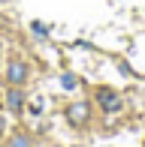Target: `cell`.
Listing matches in <instances>:
<instances>
[{
	"label": "cell",
	"instance_id": "cell-1",
	"mask_svg": "<svg viewBox=\"0 0 145 147\" xmlns=\"http://www.w3.org/2000/svg\"><path fill=\"white\" fill-rule=\"evenodd\" d=\"M97 102H100V105H103V111H109V114L121 111V96H118L115 90H109V87L97 90Z\"/></svg>",
	"mask_w": 145,
	"mask_h": 147
},
{
	"label": "cell",
	"instance_id": "cell-8",
	"mask_svg": "<svg viewBox=\"0 0 145 147\" xmlns=\"http://www.w3.org/2000/svg\"><path fill=\"white\" fill-rule=\"evenodd\" d=\"M55 147H57V144H55Z\"/></svg>",
	"mask_w": 145,
	"mask_h": 147
},
{
	"label": "cell",
	"instance_id": "cell-3",
	"mask_svg": "<svg viewBox=\"0 0 145 147\" xmlns=\"http://www.w3.org/2000/svg\"><path fill=\"white\" fill-rule=\"evenodd\" d=\"M67 117H70L72 126H85L88 117H91V105L88 102H72L70 108H67Z\"/></svg>",
	"mask_w": 145,
	"mask_h": 147
},
{
	"label": "cell",
	"instance_id": "cell-4",
	"mask_svg": "<svg viewBox=\"0 0 145 147\" xmlns=\"http://www.w3.org/2000/svg\"><path fill=\"white\" fill-rule=\"evenodd\" d=\"M6 108L15 111V114H18V111H24V93L18 90V87H12L9 93H6Z\"/></svg>",
	"mask_w": 145,
	"mask_h": 147
},
{
	"label": "cell",
	"instance_id": "cell-6",
	"mask_svg": "<svg viewBox=\"0 0 145 147\" xmlns=\"http://www.w3.org/2000/svg\"><path fill=\"white\" fill-rule=\"evenodd\" d=\"M61 84H64L67 90H72V87L79 84V78H76V75H61Z\"/></svg>",
	"mask_w": 145,
	"mask_h": 147
},
{
	"label": "cell",
	"instance_id": "cell-7",
	"mask_svg": "<svg viewBox=\"0 0 145 147\" xmlns=\"http://www.w3.org/2000/svg\"><path fill=\"white\" fill-rule=\"evenodd\" d=\"M3 126H6V123H3V117H0V132H3Z\"/></svg>",
	"mask_w": 145,
	"mask_h": 147
},
{
	"label": "cell",
	"instance_id": "cell-5",
	"mask_svg": "<svg viewBox=\"0 0 145 147\" xmlns=\"http://www.w3.org/2000/svg\"><path fill=\"white\" fill-rule=\"evenodd\" d=\"M9 147H30V138H27V135H21V132H18V135H12V141H9Z\"/></svg>",
	"mask_w": 145,
	"mask_h": 147
},
{
	"label": "cell",
	"instance_id": "cell-2",
	"mask_svg": "<svg viewBox=\"0 0 145 147\" xmlns=\"http://www.w3.org/2000/svg\"><path fill=\"white\" fill-rule=\"evenodd\" d=\"M6 81H9L12 87H21V84L27 81V66H24L21 60H12V63L6 66Z\"/></svg>",
	"mask_w": 145,
	"mask_h": 147
}]
</instances>
